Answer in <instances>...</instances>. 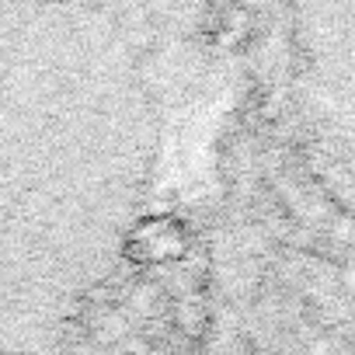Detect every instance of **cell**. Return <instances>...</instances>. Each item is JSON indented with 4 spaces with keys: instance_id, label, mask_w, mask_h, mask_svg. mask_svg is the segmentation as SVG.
<instances>
[{
    "instance_id": "obj_1",
    "label": "cell",
    "mask_w": 355,
    "mask_h": 355,
    "mask_svg": "<svg viewBox=\"0 0 355 355\" xmlns=\"http://www.w3.org/2000/svg\"><path fill=\"white\" fill-rule=\"evenodd\" d=\"M171 324L182 331L185 338L199 341V338L206 334V327H209V310H206V303H202L199 296H182V300L174 303V317H171Z\"/></svg>"
}]
</instances>
